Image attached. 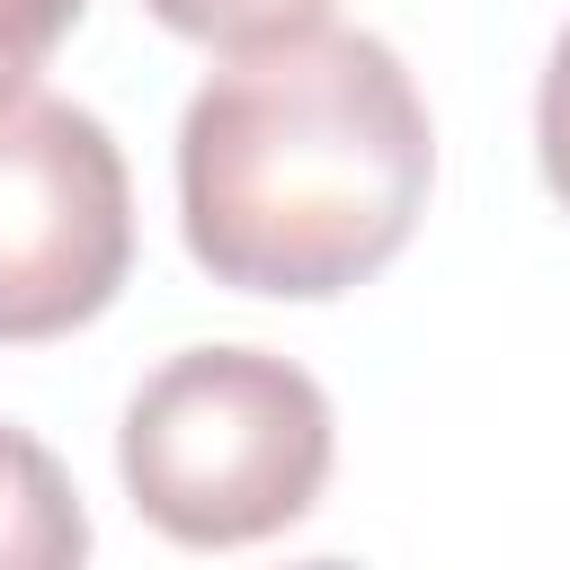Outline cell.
<instances>
[{"label": "cell", "instance_id": "6da1fadb", "mask_svg": "<svg viewBox=\"0 0 570 570\" xmlns=\"http://www.w3.org/2000/svg\"><path fill=\"white\" fill-rule=\"evenodd\" d=\"M428 178V98L365 27L232 53L178 116V232L232 294L330 303L365 285L419 232Z\"/></svg>", "mask_w": 570, "mask_h": 570}, {"label": "cell", "instance_id": "7a4b0ae2", "mask_svg": "<svg viewBox=\"0 0 570 570\" xmlns=\"http://www.w3.org/2000/svg\"><path fill=\"white\" fill-rule=\"evenodd\" d=\"M330 392L276 347H178L142 374L116 428V472L187 552H240L285 534L330 481Z\"/></svg>", "mask_w": 570, "mask_h": 570}, {"label": "cell", "instance_id": "3957f363", "mask_svg": "<svg viewBox=\"0 0 570 570\" xmlns=\"http://www.w3.org/2000/svg\"><path fill=\"white\" fill-rule=\"evenodd\" d=\"M125 267L134 178L116 134L53 89H0V347L98 321Z\"/></svg>", "mask_w": 570, "mask_h": 570}, {"label": "cell", "instance_id": "277c9868", "mask_svg": "<svg viewBox=\"0 0 570 570\" xmlns=\"http://www.w3.org/2000/svg\"><path fill=\"white\" fill-rule=\"evenodd\" d=\"M80 561H89V508L62 454L0 419V570H80Z\"/></svg>", "mask_w": 570, "mask_h": 570}, {"label": "cell", "instance_id": "5b68a950", "mask_svg": "<svg viewBox=\"0 0 570 570\" xmlns=\"http://www.w3.org/2000/svg\"><path fill=\"white\" fill-rule=\"evenodd\" d=\"M169 36L187 45H223V53H258V45H285L303 27L330 18V0H142Z\"/></svg>", "mask_w": 570, "mask_h": 570}, {"label": "cell", "instance_id": "8992f818", "mask_svg": "<svg viewBox=\"0 0 570 570\" xmlns=\"http://www.w3.org/2000/svg\"><path fill=\"white\" fill-rule=\"evenodd\" d=\"M89 0H0V89H27V71L80 27Z\"/></svg>", "mask_w": 570, "mask_h": 570}, {"label": "cell", "instance_id": "52a82bcc", "mask_svg": "<svg viewBox=\"0 0 570 570\" xmlns=\"http://www.w3.org/2000/svg\"><path fill=\"white\" fill-rule=\"evenodd\" d=\"M534 160H543L552 205L570 214V27H561L552 53H543V89H534Z\"/></svg>", "mask_w": 570, "mask_h": 570}, {"label": "cell", "instance_id": "ba28073f", "mask_svg": "<svg viewBox=\"0 0 570 570\" xmlns=\"http://www.w3.org/2000/svg\"><path fill=\"white\" fill-rule=\"evenodd\" d=\"M294 570H356V561H294Z\"/></svg>", "mask_w": 570, "mask_h": 570}]
</instances>
